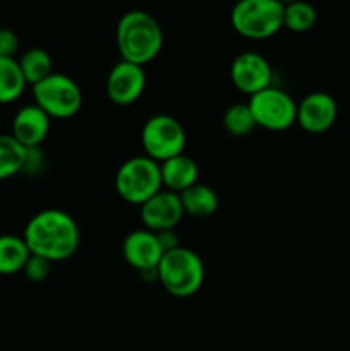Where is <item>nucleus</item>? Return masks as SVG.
<instances>
[{
  "label": "nucleus",
  "mask_w": 350,
  "mask_h": 351,
  "mask_svg": "<svg viewBox=\"0 0 350 351\" xmlns=\"http://www.w3.org/2000/svg\"><path fill=\"white\" fill-rule=\"evenodd\" d=\"M23 239L31 254L58 263L78 252L81 230L69 213L51 208L36 213L26 223Z\"/></svg>",
  "instance_id": "f257e3e1"
},
{
  "label": "nucleus",
  "mask_w": 350,
  "mask_h": 351,
  "mask_svg": "<svg viewBox=\"0 0 350 351\" xmlns=\"http://www.w3.org/2000/svg\"><path fill=\"white\" fill-rule=\"evenodd\" d=\"M115 41L122 60L144 67L160 55L163 29L146 10H129L117 23Z\"/></svg>",
  "instance_id": "f03ea898"
},
{
  "label": "nucleus",
  "mask_w": 350,
  "mask_h": 351,
  "mask_svg": "<svg viewBox=\"0 0 350 351\" xmlns=\"http://www.w3.org/2000/svg\"><path fill=\"white\" fill-rule=\"evenodd\" d=\"M156 278L168 293L177 298H187L202 288L205 264L194 250L180 245L163 254L156 267Z\"/></svg>",
  "instance_id": "7ed1b4c3"
},
{
  "label": "nucleus",
  "mask_w": 350,
  "mask_h": 351,
  "mask_svg": "<svg viewBox=\"0 0 350 351\" xmlns=\"http://www.w3.org/2000/svg\"><path fill=\"white\" fill-rule=\"evenodd\" d=\"M283 2L278 0H242L230 14L233 29L249 40H266L283 29Z\"/></svg>",
  "instance_id": "20e7f679"
},
{
  "label": "nucleus",
  "mask_w": 350,
  "mask_h": 351,
  "mask_svg": "<svg viewBox=\"0 0 350 351\" xmlns=\"http://www.w3.org/2000/svg\"><path fill=\"white\" fill-rule=\"evenodd\" d=\"M163 189L160 163L151 158L134 156L124 161L115 173V191L132 206H143Z\"/></svg>",
  "instance_id": "39448f33"
},
{
  "label": "nucleus",
  "mask_w": 350,
  "mask_h": 351,
  "mask_svg": "<svg viewBox=\"0 0 350 351\" xmlns=\"http://www.w3.org/2000/svg\"><path fill=\"white\" fill-rule=\"evenodd\" d=\"M34 105L40 106L50 119H71L82 106V91L69 75L54 72L45 81L33 86Z\"/></svg>",
  "instance_id": "423d86ee"
},
{
  "label": "nucleus",
  "mask_w": 350,
  "mask_h": 351,
  "mask_svg": "<svg viewBox=\"0 0 350 351\" xmlns=\"http://www.w3.org/2000/svg\"><path fill=\"white\" fill-rule=\"evenodd\" d=\"M141 144L148 158L156 163L184 154L187 137L182 123L175 117L158 113L150 117L141 129Z\"/></svg>",
  "instance_id": "0eeeda50"
},
{
  "label": "nucleus",
  "mask_w": 350,
  "mask_h": 351,
  "mask_svg": "<svg viewBox=\"0 0 350 351\" xmlns=\"http://www.w3.org/2000/svg\"><path fill=\"white\" fill-rule=\"evenodd\" d=\"M247 105L261 129L280 132L297 123V103L287 91L275 86L250 96Z\"/></svg>",
  "instance_id": "6e6552de"
},
{
  "label": "nucleus",
  "mask_w": 350,
  "mask_h": 351,
  "mask_svg": "<svg viewBox=\"0 0 350 351\" xmlns=\"http://www.w3.org/2000/svg\"><path fill=\"white\" fill-rule=\"evenodd\" d=\"M230 79L240 93L250 98L256 93L270 88L273 81V69L257 51H242L230 65Z\"/></svg>",
  "instance_id": "1a4fd4ad"
},
{
  "label": "nucleus",
  "mask_w": 350,
  "mask_h": 351,
  "mask_svg": "<svg viewBox=\"0 0 350 351\" xmlns=\"http://www.w3.org/2000/svg\"><path fill=\"white\" fill-rule=\"evenodd\" d=\"M106 96L119 106L132 105L141 98L146 89V72L144 67L130 62L120 60L110 69L105 82Z\"/></svg>",
  "instance_id": "9d476101"
},
{
  "label": "nucleus",
  "mask_w": 350,
  "mask_h": 351,
  "mask_svg": "<svg viewBox=\"0 0 350 351\" xmlns=\"http://www.w3.org/2000/svg\"><path fill=\"white\" fill-rule=\"evenodd\" d=\"M139 216L144 228L153 233L175 230L184 216L178 194L161 189L158 194L139 206Z\"/></svg>",
  "instance_id": "9b49d317"
},
{
  "label": "nucleus",
  "mask_w": 350,
  "mask_h": 351,
  "mask_svg": "<svg viewBox=\"0 0 350 351\" xmlns=\"http://www.w3.org/2000/svg\"><path fill=\"white\" fill-rule=\"evenodd\" d=\"M338 115L335 98L325 91L305 95L297 103V123L309 134H323L333 127Z\"/></svg>",
  "instance_id": "f8f14e48"
},
{
  "label": "nucleus",
  "mask_w": 350,
  "mask_h": 351,
  "mask_svg": "<svg viewBox=\"0 0 350 351\" xmlns=\"http://www.w3.org/2000/svg\"><path fill=\"white\" fill-rule=\"evenodd\" d=\"M163 249L160 245L156 233L150 232L146 228L134 230L124 239L122 243V256L126 263L134 269L141 273L154 271L163 257Z\"/></svg>",
  "instance_id": "ddd939ff"
},
{
  "label": "nucleus",
  "mask_w": 350,
  "mask_h": 351,
  "mask_svg": "<svg viewBox=\"0 0 350 351\" xmlns=\"http://www.w3.org/2000/svg\"><path fill=\"white\" fill-rule=\"evenodd\" d=\"M50 117L33 103L17 110L12 120V137L26 149L40 147L50 132Z\"/></svg>",
  "instance_id": "4468645a"
},
{
  "label": "nucleus",
  "mask_w": 350,
  "mask_h": 351,
  "mask_svg": "<svg viewBox=\"0 0 350 351\" xmlns=\"http://www.w3.org/2000/svg\"><path fill=\"white\" fill-rule=\"evenodd\" d=\"M160 171L165 191L175 192V194H180V192L187 191L189 187L198 184V163L185 153L160 163Z\"/></svg>",
  "instance_id": "2eb2a0df"
},
{
  "label": "nucleus",
  "mask_w": 350,
  "mask_h": 351,
  "mask_svg": "<svg viewBox=\"0 0 350 351\" xmlns=\"http://www.w3.org/2000/svg\"><path fill=\"white\" fill-rule=\"evenodd\" d=\"M182 202L184 215H189L196 219H206L213 216L218 209V195L209 185L196 184L187 191L178 194Z\"/></svg>",
  "instance_id": "dca6fc26"
},
{
  "label": "nucleus",
  "mask_w": 350,
  "mask_h": 351,
  "mask_svg": "<svg viewBox=\"0 0 350 351\" xmlns=\"http://www.w3.org/2000/svg\"><path fill=\"white\" fill-rule=\"evenodd\" d=\"M31 252L24 242L23 235H10L3 233L0 235V274L9 276V274L23 273V267L26 266Z\"/></svg>",
  "instance_id": "f3484780"
},
{
  "label": "nucleus",
  "mask_w": 350,
  "mask_h": 351,
  "mask_svg": "<svg viewBox=\"0 0 350 351\" xmlns=\"http://www.w3.org/2000/svg\"><path fill=\"white\" fill-rule=\"evenodd\" d=\"M17 64H19L21 72L24 75V81H26V84H31V88L38 84V82L45 81L48 75L54 74L51 55L47 50H43V48L34 47L26 50L21 55Z\"/></svg>",
  "instance_id": "a211bd4d"
},
{
  "label": "nucleus",
  "mask_w": 350,
  "mask_h": 351,
  "mask_svg": "<svg viewBox=\"0 0 350 351\" xmlns=\"http://www.w3.org/2000/svg\"><path fill=\"white\" fill-rule=\"evenodd\" d=\"M26 86L17 58L0 57V105H9L19 99Z\"/></svg>",
  "instance_id": "6ab92c4d"
},
{
  "label": "nucleus",
  "mask_w": 350,
  "mask_h": 351,
  "mask_svg": "<svg viewBox=\"0 0 350 351\" xmlns=\"http://www.w3.org/2000/svg\"><path fill=\"white\" fill-rule=\"evenodd\" d=\"M26 160V147L21 146L12 134H0V180L21 173Z\"/></svg>",
  "instance_id": "aec40b11"
},
{
  "label": "nucleus",
  "mask_w": 350,
  "mask_h": 351,
  "mask_svg": "<svg viewBox=\"0 0 350 351\" xmlns=\"http://www.w3.org/2000/svg\"><path fill=\"white\" fill-rule=\"evenodd\" d=\"M223 129L233 137H246L256 129V120L247 103H233L223 113Z\"/></svg>",
  "instance_id": "412c9836"
},
{
  "label": "nucleus",
  "mask_w": 350,
  "mask_h": 351,
  "mask_svg": "<svg viewBox=\"0 0 350 351\" xmlns=\"http://www.w3.org/2000/svg\"><path fill=\"white\" fill-rule=\"evenodd\" d=\"M318 12L311 3L288 2L283 7V27L292 33H305L316 26Z\"/></svg>",
  "instance_id": "4be33fe9"
},
{
  "label": "nucleus",
  "mask_w": 350,
  "mask_h": 351,
  "mask_svg": "<svg viewBox=\"0 0 350 351\" xmlns=\"http://www.w3.org/2000/svg\"><path fill=\"white\" fill-rule=\"evenodd\" d=\"M50 261H47L45 257L34 256V254H31L26 266L23 267L24 276H26V280L31 281V283H41V281H45L48 278V274H50Z\"/></svg>",
  "instance_id": "5701e85b"
},
{
  "label": "nucleus",
  "mask_w": 350,
  "mask_h": 351,
  "mask_svg": "<svg viewBox=\"0 0 350 351\" xmlns=\"http://www.w3.org/2000/svg\"><path fill=\"white\" fill-rule=\"evenodd\" d=\"M19 51V36L9 27H0V57L16 58Z\"/></svg>",
  "instance_id": "b1692460"
},
{
  "label": "nucleus",
  "mask_w": 350,
  "mask_h": 351,
  "mask_svg": "<svg viewBox=\"0 0 350 351\" xmlns=\"http://www.w3.org/2000/svg\"><path fill=\"white\" fill-rule=\"evenodd\" d=\"M43 165L45 158L40 147H31V149H26V160H24V167L21 173L38 175L43 170Z\"/></svg>",
  "instance_id": "393cba45"
},
{
  "label": "nucleus",
  "mask_w": 350,
  "mask_h": 351,
  "mask_svg": "<svg viewBox=\"0 0 350 351\" xmlns=\"http://www.w3.org/2000/svg\"><path fill=\"white\" fill-rule=\"evenodd\" d=\"M158 240H160V245L161 249H163V252H170V250H175L177 247H180V243H178V237L175 235L174 230H167V232H160L156 233Z\"/></svg>",
  "instance_id": "a878e982"
}]
</instances>
